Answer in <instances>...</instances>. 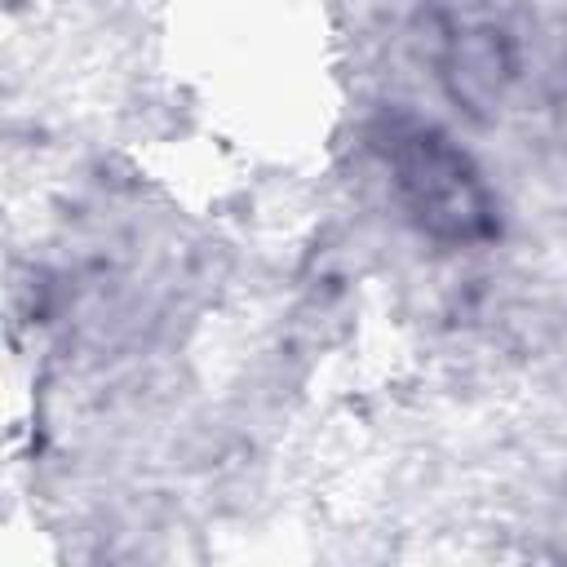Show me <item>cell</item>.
Segmentation results:
<instances>
[{"mask_svg":"<svg viewBox=\"0 0 567 567\" xmlns=\"http://www.w3.org/2000/svg\"><path fill=\"white\" fill-rule=\"evenodd\" d=\"M372 146L416 230L439 244H483L496 235V195L443 128L394 111L372 128Z\"/></svg>","mask_w":567,"mask_h":567,"instance_id":"6da1fadb","label":"cell"}]
</instances>
